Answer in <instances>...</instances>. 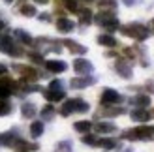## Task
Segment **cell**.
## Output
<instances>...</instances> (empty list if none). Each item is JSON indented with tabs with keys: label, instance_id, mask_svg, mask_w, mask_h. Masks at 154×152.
<instances>
[{
	"label": "cell",
	"instance_id": "cell-1",
	"mask_svg": "<svg viewBox=\"0 0 154 152\" xmlns=\"http://www.w3.org/2000/svg\"><path fill=\"white\" fill-rule=\"evenodd\" d=\"M122 139L128 141H154V126H139L134 130H126Z\"/></svg>",
	"mask_w": 154,
	"mask_h": 152
},
{
	"label": "cell",
	"instance_id": "cell-2",
	"mask_svg": "<svg viewBox=\"0 0 154 152\" xmlns=\"http://www.w3.org/2000/svg\"><path fill=\"white\" fill-rule=\"evenodd\" d=\"M90 105L81 100V98H72V100H66L64 105L60 107V115L62 117H70L72 113H88Z\"/></svg>",
	"mask_w": 154,
	"mask_h": 152
},
{
	"label": "cell",
	"instance_id": "cell-3",
	"mask_svg": "<svg viewBox=\"0 0 154 152\" xmlns=\"http://www.w3.org/2000/svg\"><path fill=\"white\" fill-rule=\"evenodd\" d=\"M120 32L128 36V38H134V40L137 41H143V40H147L149 38V28L141 25V23H130V25H124V26H120Z\"/></svg>",
	"mask_w": 154,
	"mask_h": 152
},
{
	"label": "cell",
	"instance_id": "cell-4",
	"mask_svg": "<svg viewBox=\"0 0 154 152\" xmlns=\"http://www.w3.org/2000/svg\"><path fill=\"white\" fill-rule=\"evenodd\" d=\"M94 21H96L102 28H105L107 32H115V30L120 28V23H119V19L113 15V11H105V10H102V11H100L96 17H94Z\"/></svg>",
	"mask_w": 154,
	"mask_h": 152
},
{
	"label": "cell",
	"instance_id": "cell-5",
	"mask_svg": "<svg viewBox=\"0 0 154 152\" xmlns=\"http://www.w3.org/2000/svg\"><path fill=\"white\" fill-rule=\"evenodd\" d=\"M0 51L6 53V55H11V56H21L23 55V49L19 47V45H15L13 40L8 38V36L0 38Z\"/></svg>",
	"mask_w": 154,
	"mask_h": 152
},
{
	"label": "cell",
	"instance_id": "cell-6",
	"mask_svg": "<svg viewBox=\"0 0 154 152\" xmlns=\"http://www.w3.org/2000/svg\"><path fill=\"white\" fill-rule=\"evenodd\" d=\"M100 102H102L103 107H105V105H117V103L122 102V96L117 92V90H113V88H103Z\"/></svg>",
	"mask_w": 154,
	"mask_h": 152
},
{
	"label": "cell",
	"instance_id": "cell-7",
	"mask_svg": "<svg viewBox=\"0 0 154 152\" xmlns=\"http://www.w3.org/2000/svg\"><path fill=\"white\" fill-rule=\"evenodd\" d=\"M15 70H17L19 73H21V77H23V81L25 83H34V81H38V77H42L40 73H38V70H34V68H28V66H13Z\"/></svg>",
	"mask_w": 154,
	"mask_h": 152
},
{
	"label": "cell",
	"instance_id": "cell-8",
	"mask_svg": "<svg viewBox=\"0 0 154 152\" xmlns=\"http://www.w3.org/2000/svg\"><path fill=\"white\" fill-rule=\"evenodd\" d=\"M15 88H17V83L10 77H0V98H8L10 94L15 92Z\"/></svg>",
	"mask_w": 154,
	"mask_h": 152
},
{
	"label": "cell",
	"instance_id": "cell-9",
	"mask_svg": "<svg viewBox=\"0 0 154 152\" xmlns=\"http://www.w3.org/2000/svg\"><path fill=\"white\" fill-rule=\"evenodd\" d=\"M73 70L77 75H88L94 71V66H92L90 60H85V58H77L73 60Z\"/></svg>",
	"mask_w": 154,
	"mask_h": 152
},
{
	"label": "cell",
	"instance_id": "cell-10",
	"mask_svg": "<svg viewBox=\"0 0 154 152\" xmlns=\"http://www.w3.org/2000/svg\"><path fill=\"white\" fill-rule=\"evenodd\" d=\"M115 70H117V73L120 75V77H124V79L132 77V66H130L124 58H119L117 62H115Z\"/></svg>",
	"mask_w": 154,
	"mask_h": 152
},
{
	"label": "cell",
	"instance_id": "cell-11",
	"mask_svg": "<svg viewBox=\"0 0 154 152\" xmlns=\"http://www.w3.org/2000/svg\"><path fill=\"white\" fill-rule=\"evenodd\" d=\"M96 83V77H88V75H79V77H73L70 81L72 88H85V87H90Z\"/></svg>",
	"mask_w": 154,
	"mask_h": 152
},
{
	"label": "cell",
	"instance_id": "cell-12",
	"mask_svg": "<svg viewBox=\"0 0 154 152\" xmlns=\"http://www.w3.org/2000/svg\"><path fill=\"white\" fill-rule=\"evenodd\" d=\"M57 30L60 34H70V32L75 30V23L72 19H68V17H60L57 21Z\"/></svg>",
	"mask_w": 154,
	"mask_h": 152
},
{
	"label": "cell",
	"instance_id": "cell-13",
	"mask_svg": "<svg viewBox=\"0 0 154 152\" xmlns=\"http://www.w3.org/2000/svg\"><path fill=\"white\" fill-rule=\"evenodd\" d=\"M43 96H45V100L47 102H62L64 98H66V90H43Z\"/></svg>",
	"mask_w": 154,
	"mask_h": 152
},
{
	"label": "cell",
	"instance_id": "cell-14",
	"mask_svg": "<svg viewBox=\"0 0 154 152\" xmlns=\"http://www.w3.org/2000/svg\"><path fill=\"white\" fill-rule=\"evenodd\" d=\"M45 68L51 71V73H62L66 71V62H62V60H47L45 62Z\"/></svg>",
	"mask_w": 154,
	"mask_h": 152
},
{
	"label": "cell",
	"instance_id": "cell-15",
	"mask_svg": "<svg viewBox=\"0 0 154 152\" xmlns=\"http://www.w3.org/2000/svg\"><path fill=\"white\" fill-rule=\"evenodd\" d=\"M130 103L135 105V107H139V109H147L150 105V96L149 94H137L135 98L130 100Z\"/></svg>",
	"mask_w": 154,
	"mask_h": 152
},
{
	"label": "cell",
	"instance_id": "cell-16",
	"mask_svg": "<svg viewBox=\"0 0 154 152\" xmlns=\"http://www.w3.org/2000/svg\"><path fill=\"white\" fill-rule=\"evenodd\" d=\"M130 117H132V120H137V122H149L150 120V113L147 109H134L132 113H130Z\"/></svg>",
	"mask_w": 154,
	"mask_h": 152
},
{
	"label": "cell",
	"instance_id": "cell-17",
	"mask_svg": "<svg viewBox=\"0 0 154 152\" xmlns=\"http://www.w3.org/2000/svg\"><path fill=\"white\" fill-rule=\"evenodd\" d=\"M13 148H15V152H28V150H38V145H34V143H26L23 139H17L13 143Z\"/></svg>",
	"mask_w": 154,
	"mask_h": 152
},
{
	"label": "cell",
	"instance_id": "cell-18",
	"mask_svg": "<svg viewBox=\"0 0 154 152\" xmlns=\"http://www.w3.org/2000/svg\"><path fill=\"white\" fill-rule=\"evenodd\" d=\"M126 109L124 107H111V105H105L103 111H100V117H119V115H124Z\"/></svg>",
	"mask_w": 154,
	"mask_h": 152
},
{
	"label": "cell",
	"instance_id": "cell-19",
	"mask_svg": "<svg viewBox=\"0 0 154 152\" xmlns=\"http://www.w3.org/2000/svg\"><path fill=\"white\" fill-rule=\"evenodd\" d=\"M98 43L100 45H103V47H117V40L111 36V34H100L98 36Z\"/></svg>",
	"mask_w": 154,
	"mask_h": 152
},
{
	"label": "cell",
	"instance_id": "cell-20",
	"mask_svg": "<svg viewBox=\"0 0 154 152\" xmlns=\"http://www.w3.org/2000/svg\"><path fill=\"white\" fill-rule=\"evenodd\" d=\"M62 43L68 45V49H70L72 53H75V55H85V53H87V47H83V45H79L77 41H73V40H64Z\"/></svg>",
	"mask_w": 154,
	"mask_h": 152
},
{
	"label": "cell",
	"instance_id": "cell-21",
	"mask_svg": "<svg viewBox=\"0 0 154 152\" xmlns=\"http://www.w3.org/2000/svg\"><path fill=\"white\" fill-rule=\"evenodd\" d=\"M94 130L98 133H113V132H117V126H115L113 122H98L94 126Z\"/></svg>",
	"mask_w": 154,
	"mask_h": 152
},
{
	"label": "cell",
	"instance_id": "cell-22",
	"mask_svg": "<svg viewBox=\"0 0 154 152\" xmlns=\"http://www.w3.org/2000/svg\"><path fill=\"white\" fill-rule=\"evenodd\" d=\"M96 147H102L105 150H113V148L119 147V141L113 139V137H103V139H98V145Z\"/></svg>",
	"mask_w": 154,
	"mask_h": 152
},
{
	"label": "cell",
	"instance_id": "cell-23",
	"mask_svg": "<svg viewBox=\"0 0 154 152\" xmlns=\"http://www.w3.org/2000/svg\"><path fill=\"white\" fill-rule=\"evenodd\" d=\"M21 113H23V117H25V118H34L36 117V105L32 102L23 103L21 105Z\"/></svg>",
	"mask_w": 154,
	"mask_h": 152
},
{
	"label": "cell",
	"instance_id": "cell-24",
	"mask_svg": "<svg viewBox=\"0 0 154 152\" xmlns=\"http://www.w3.org/2000/svg\"><path fill=\"white\" fill-rule=\"evenodd\" d=\"M30 135H32L34 139H38L40 135H43V122L42 120H34V122L30 124Z\"/></svg>",
	"mask_w": 154,
	"mask_h": 152
},
{
	"label": "cell",
	"instance_id": "cell-25",
	"mask_svg": "<svg viewBox=\"0 0 154 152\" xmlns=\"http://www.w3.org/2000/svg\"><path fill=\"white\" fill-rule=\"evenodd\" d=\"M92 21H94V17H92V11L90 10H81L79 11V23H81L83 26H88Z\"/></svg>",
	"mask_w": 154,
	"mask_h": 152
},
{
	"label": "cell",
	"instance_id": "cell-26",
	"mask_svg": "<svg viewBox=\"0 0 154 152\" xmlns=\"http://www.w3.org/2000/svg\"><path fill=\"white\" fill-rule=\"evenodd\" d=\"M90 128H92V124L88 122V120H79V122H75V124H73V130H75V132H79V133H88V132H90Z\"/></svg>",
	"mask_w": 154,
	"mask_h": 152
},
{
	"label": "cell",
	"instance_id": "cell-27",
	"mask_svg": "<svg viewBox=\"0 0 154 152\" xmlns=\"http://www.w3.org/2000/svg\"><path fill=\"white\" fill-rule=\"evenodd\" d=\"M15 38H17L19 41L26 43V45H30V43H32V38H30V34H28V32H25V30H21V28H17V30H15Z\"/></svg>",
	"mask_w": 154,
	"mask_h": 152
},
{
	"label": "cell",
	"instance_id": "cell-28",
	"mask_svg": "<svg viewBox=\"0 0 154 152\" xmlns=\"http://www.w3.org/2000/svg\"><path fill=\"white\" fill-rule=\"evenodd\" d=\"M98 8L100 10H115V8H117V0H98Z\"/></svg>",
	"mask_w": 154,
	"mask_h": 152
},
{
	"label": "cell",
	"instance_id": "cell-29",
	"mask_svg": "<svg viewBox=\"0 0 154 152\" xmlns=\"http://www.w3.org/2000/svg\"><path fill=\"white\" fill-rule=\"evenodd\" d=\"M11 111H13V107H11L10 102H8V100H0V117H8Z\"/></svg>",
	"mask_w": 154,
	"mask_h": 152
},
{
	"label": "cell",
	"instance_id": "cell-30",
	"mask_svg": "<svg viewBox=\"0 0 154 152\" xmlns=\"http://www.w3.org/2000/svg\"><path fill=\"white\" fill-rule=\"evenodd\" d=\"M19 11L25 15V17H34V15H36V8H34L32 4H23V6L19 8Z\"/></svg>",
	"mask_w": 154,
	"mask_h": 152
},
{
	"label": "cell",
	"instance_id": "cell-31",
	"mask_svg": "<svg viewBox=\"0 0 154 152\" xmlns=\"http://www.w3.org/2000/svg\"><path fill=\"white\" fill-rule=\"evenodd\" d=\"M53 117H55V107L53 105H45L42 109V120H51Z\"/></svg>",
	"mask_w": 154,
	"mask_h": 152
},
{
	"label": "cell",
	"instance_id": "cell-32",
	"mask_svg": "<svg viewBox=\"0 0 154 152\" xmlns=\"http://www.w3.org/2000/svg\"><path fill=\"white\" fill-rule=\"evenodd\" d=\"M81 141L85 143V145H90V147H96L98 145V139L94 137V135H88V133H85L83 137H81Z\"/></svg>",
	"mask_w": 154,
	"mask_h": 152
},
{
	"label": "cell",
	"instance_id": "cell-33",
	"mask_svg": "<svg viewBox=\"0 0 154 152\" xmlns=\"http://www.w3.org/2000/svg\"><path fill=\"white\" fill-rule=\"evenodd\" d=\"M49 88L51 90H64V83L60 81V79H55V81L49 83Z\"/></svg>",
	"mask_w": 154,
	"mask_h": 152
},
{
	"label": "cell",
	"instance_id": "cell-34",
	"mask_svg": "<svg viewBox=\"0 0 154 152\" xmlns=\"http://www.w3.org/2000/svg\"><path fill=\"white\" fill-rule=\"evenodd\" d=\"M70 148H72V141H62L57 145V150H62V152H68Z\"/></svg>",
	"mask_w": 154,
	"mask_h": 152
},
{
	"label": "cell",
	"instance_id": "cell-35",
	"mask_svg": "<svg viewBox=\"0 0 154 152\" xmlns=\"http://www.w3.org/2000/svg\"><path fill=\"white\" fill-rule=\"evenodd\" d=\"M30 60H32V62H36V64H43V56L42 55H38V53H30Z\"/></svg>",
	"mask_w": 154,
	"mask_h": 152
},
{
	"label": "cell",
	"instance_id": "cell-36",
	"mask_svg": "<svg viewBox=\"0 0 154 152\" xmlns=\"http://www.w3.org/2000/svg\"><path fill=\"white\" fill-rule=\"evenodd\" d=\"M64 2H66V8L70 11H79V10H77V2H75V0H64Z\"/></svg>",
	"mask_w": 154,
	"mask_h": 152
},
{
	"label": "cell",
	"instance_id": "cell-37",
	"mask_svg": "<svg viewBox=\"0 0 154 152\" xmlns=\"http://www.w3.org/2000/svg\"><path fill=\"white\" fill-rule=\"evenodd\" d=\"M40 21H45V23H47V21H51L49 13H42V15H40Z\"/></svg>",
	"mask_w": 154,
	"mask_h": 152
},
{
	"label": "cell",
	"instance_id": "cell-38",
	"mask_svg": "<svg viewBox=\"0 0 154 152\" xmlns=\"http://www.w3.org/2000/svg\"><path fill=\"white\" fill-rule=\"evenodd\" d=\"M124 4L126 6H134V4H137V0H124Z\"/></svg>",
	"mask_w": 154,
	"mask_h": 152
},
{
	"label": "cell",
	"instance_id": "cell-39",
	"mask_svg": "<svg viewBox=\"0 0 154 152\" xmlns=\"http://www.w3.org/2000/svg\"><path fill=\"white\" fill-rule=\"evenodd\" d=\"M6 71H8V68H6V66H2V64H0V75H4Z\"/></svg>",
	"mask_w": 154,
	"mask_h": 152
},
{
	"label": "cell",
	"instance_id": "cell-40",
	"mask_svg": "<svg viewBox=\"0 0 154 152\" xmlns=\"http://www.w3.org/2000/svg\"><path fill=\"white\" fill-rule=\"evenodd\" d=\"M36 2H38V4H47L49 0H36Z\"/></svg>",
	"mask_w": 154,
	"mask_h": 152
},
{
	"label": "cell",
	"instance_id": "cell-41",
	"mask_svg": "<svg viewBox=\"0 0 154 152\" xmlns=\"http://www.w3.org/2000/svg\"><path fill=\"white\" fill-rule=\"evenodd\" d=\"M122 152H132V150H130V148H122Z\"/></svg>",
	"mask_w": 154,
	"mask_h": 152
},
{
	"label": "cell",
	"instance_id": "cell-42",
	"mask_svg": "<svg viewBox=\"0 0 154 152\" xmlns=\"http://www.w3.org/2000/svg\"><path fill=\"white\" fill-rule=\"evenodd\" d=\"M2 28H4V23H2V21H0V30H2Z\"/></svg>",
	"mask_w": 154,
	"mask_h": 152
},
{
	"label": "cell",
	"instance_id": "cell-43",
	"mask_svg": "<svg viewBox=\"0 0 154 152\" xmlns=\"http://www.w3.org/2000/svg\"><path fill=\"white\" fill-rule=\"evenodd\" d=\"M4 2H6V4H11V2H13V0H4Z\"/></svg>",
	"mask_w": 154,
	"mask_h": 152
},
{
	"label": "cell",
	"instance_id": "cell-44",
	"mask_svg": "<svg viewBox=\"0 0 154 152\" xmlns=\"http://www.w3.org/2000/svg\"><path fill=\"white\" fill-rule=\"evenodd\" d=\"M150 26H152V28H154V19H152V23H150ZM152 32H154V30H152Z\"/></svg>",
	"mask_w": 154,
	"mask_h": 152
},
{
	"label": "cell",
	"instance_id": "cell-45",
	"mask_svg": "<svg viewBox=\"0 0 154 152\" xmlns=\"http://www.w3.org/2000/svg\"><path fill=\"white\" fill-rule=\"evenodd\" d=\"M85 2H94V0H85Z\"/></svg>",
	"mask_w": 154,
	"mask_h": 152
}]
</instances>
